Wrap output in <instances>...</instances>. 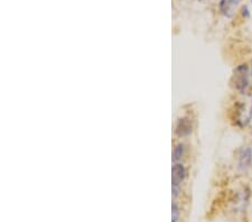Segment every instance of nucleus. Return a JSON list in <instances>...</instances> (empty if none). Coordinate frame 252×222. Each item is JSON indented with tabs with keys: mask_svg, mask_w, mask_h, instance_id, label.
Here are the masks:
<instances>
[{
	"mask_svg": "<svg viewBox=\"0 0 252 222\" xmlns=\"http://www.w3.org/2000/svg\"><path fill=\"white\" fill-rule=\"evenodd\" d=\"M252 118V98L248 101H239L234 109V120L239 127H245Z\"/></svg>",
	"mask_w": 252,
	"mask_h": 222,
	"instance_id": "f257e3e1",
	"label": "nucleus"
},
{
	"mask_svg": "<svg viewBox=\"0 0 252 222\" xmlns=\"http://www.w3.org/2000/svg\"><path fill=\"white\" fill-rule=\"evenodd\" d=\"M251 3H252V0H251Z\"/></svg>",
	"mask_w": 252,
	"mask_h": 222,
	"instance_id": "9b49d317",
	"label": "nucleus"
},
{
	"mask_svg": "<svg viewBox=\"0 0 252 222\" xmlns=\"http://www.w3.org/2000/svg\"><path fill=\"white\" fill-rule=\"evenodd\" d=\"M183 155H184V145L183 144H178L176 147L174 148L173 152V160L175 163H177L178 160L182 159Z\"/></svg>",
	"mask_w": 252,
	"mask_h": 222,
	"instance_id": "0eeeda50",
	"label": "nucleus"
},
{
	"mask_svg": "<svg viewBox=\"0 0 252 222\" xmlns=\"http://www.w3.org/2000/svg\"><path fill=\"white\" fill-rule=\"evenodd\" d=\"M242 11H243V16H247V17H249L250 16V13H249V9H248V7L247 6H245L242 8Z\"/></svg>",
	"mask_w": 252,
	"mask_h": 222,
	"instance_id": "1a4fd4ad",
	"label": "nucleus"
},
{
	"mask_svg": "<svg viewBox=\"0 0 252 222\" xmlns=\"http://www.w3.org/2000/svg\"><path fill=\"white\" fill-rule=\"evenodd\" d=\"M251 159H252V151L250 148H243L241 154L239 157V167L242 169V171H247L248 168L250 167L251 165Z\"/></svg>",
	"mask_w": 252,
	"mask_h": 222,
	"instance_id": "423d86ee",
	"label": "nucleus"
},
{
	"mask_svg": "<svg viewBox=\"0 0 252 222\" xmlns=\"http://www.w3.org/2000/svg\"><path fill=\"white\" fill-rule=\"evenodd\" d=\"M241 0H221L220 5H219V9H220V13L224 15L225 17L231 18L234 15L235 10H237V7Z\"/></svg>",
	"mask_w": 252,
	"mask_h": 222,
	"instance_id": "7ed1b4c3",
	"label": "nucleus"
},
{
	"mask_svg": "<svg viewBox=\"0 0 252 222\" xmlns=\"http://www.w3.org/2000/svg\"><path fill=\"white\" fill-rule=\"evenodd\" d=\"M180 208L177 207L176 203H174L172 207V222H178V220H180Z\"/></svg>",
	"mask_w": 252,
	"mask_h": 222,
	"instance_id": "6e6552de",
	"label": "nucleus"
},
{
	"mask_svg": "<svg viewBox=\"0 0 252 222\" xmlns=\"http://www.w3.org/2000/svg\"><path fill=\"white\" fill-rule=\"evenodd\" d=\"M175 132L180 137L189 136L192 132V123H190V120L189 118H182L178 120Z\"/></svg>",
	"mask_w": 252,
	"mask_h": 222,
	"instance_id": "39448f33",
	"label": "nucleus"
},
{
	"mask_svg": "<svg viewBox=\"0 0 252 222\" xmlns=\"http://www.w3.org/2000/svg\"><path fill=\"white\" fill-rule=\"evenodd\" d=\"M251 75H252V60H251Z\"/></svg>",
	"mask_w": 252,
	"mask_h": 222,
	"instance_id": "9d476101",
	"label": "nucleus"
},
{
	"mask_svg": "<svg viewBox=\"0 0 252 222\" xmlns=\"http://www.w3.org/2000/svg\"><path fill=\"white\" fill-rule=\"evenodd\" d=\"M231 83L235 90L246 94L247 89L249 88V67L247 64H241L235 68Z\"/></svg>",
	"mask_w": 252,
	"mask_h": 222,
	"instance_id": "f03ea898",
	"label": "nucleus"
},
{
	"mask_svg": "<svg viewBox=\"0 0 252 222\" xmlns=\"http://www.w3.org/2000/svg\"><path fill=\"white\" fill-rule=\"evenodd\" d=\"M186 177V169L184 165L181 163H175L172 169V183L173 187L180 188L182 182H184Z\"/></svg>",
	"mask_w": 252,
	"mask_h": 222,
	"instance_id": "20e7f679",
	"label": "nucleus"
}]
</instances>
